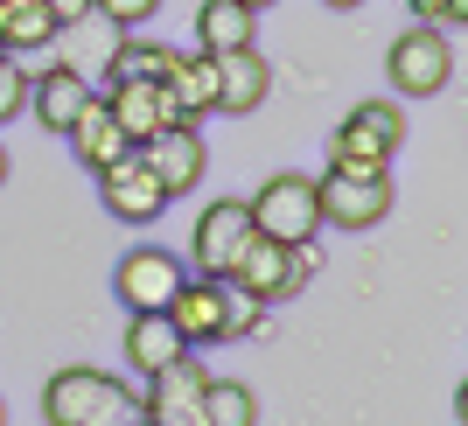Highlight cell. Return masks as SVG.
I'll list each match as a JSON object with an SVG mask.
<instances>
[{
	"instance_id": "cell-35",
	"label": "cell",
	"mask_w": 468,
	"mask_h": 426,
	"mask_svg": "<svg viewBox=\"0 0 468 426\" xmlns=\"http://www.w3.org/2000/svg\"><path fill=\"white\" fill-rule=\"evenodd\" d=\"M0 426H7V406H0Z\"/></svg>"
},
{
	"instance_id": "cell-21",
	"label": "cell",
	"mask_w": 468,
	"mask_h": 426,
	"mask_svg": "<svg viewBox=\"0 0 468 426\" xmlns=\"http://www.w3.org/2000/svg\"><path fill=\"white\" fill-rule=\"evenodd\" d=\"M329 168H356V175H391V147L385 140H371L364 126H335L329 133Z\"/></svg>"
},
{
	"instance_id": "cell-28",
	"label": "cell",
	"mask_w": 468,
	"mask_h": 426,
	"mask_svg": "<svg viewBox=\"0 0 468 426\" xmlns=\"http://www.w3.org/2000/svg\"><path fill=\"white\" fill-rule=\"evenodd\" d=\"M133 420H140V391L119 385V391H112V399H105V406H98L84 426H133Z\"/></svg>"
},
{
	"instance_id": "cell-36",
	"label": "cell",
	"mask_w": 468,
	"mask_h": 426,
	"mask_svg": "<svg viewBox=\"0 0 468 426\" xmlns=\"http://www.w3.org/2000/svg\"><path fill=\"white\" fill-rule=\"evenodd\" d=\"M133 426H154V420H133Z\"/></svg>"
},
{
	"instance_id": "cell-32",
	"label": "cell",
	"mask_w": 468,
	"mask_h": 426,
	"mask_svg": "<svg viewBox=\"0 0 468 426\" xmlns=\"http://www.w3.org/2000/svg\"><path fill=\"white\" fill-rule=\"evenodd\" d=\"M322 7H329V15H350V7H364V0H322Z\"/></svg>"
},
{
	"instance_id": "cell-13",
	"label": "cell",
	"mask_w": 468,
	"mask_h": 426,
	"mask_svg": "<svg viewBox=\"0 0 468 426\" xmlns=\"http://www.w3.org/2000/svg\"><path fill=\"white\" fill-rule=\"evenodd\" d=\"M119 42H126V28H119V21H105V15L91 7V15L63 21L49 49H57V70H78V78H98V70H112Z\"/></svg>"
},
{
	"instance_id": "cell-2",
	"label": "cell",
	"mask_w": 468,
	"mask_h": 426,
	"mask_svg": "<svg viewBox=\"0 0 468 426\" xmlns=\"http://www.w3.org/2000/svg\"><path fill=\"white\" fill-rule=\"evenodd\" d=\"M308 280H314V245H280V238H252L245 259L231 266V287L252 293V301H266V308L293 301Z\"/></svg>"
},
{
	"instance_id": "cell-19",
	"label": "cell",
	"mask_w": 468,
	"mask_h": 426,
	"mask_svg": "<svg viewBox=\"0 0 468 426\" xmlns=\"http://www.w3.org/2000/svg\"><path fill=\"white\" fill-rule=\"evenodd\" d=\"M63 21L42 7V0H0V57H36L57 42Z\"/></svg>"
},
{
	"instance_id": "cell-1",
	"label": "cell",
	"mask_w": 468,
	"mask_h": 426,
	"mask_svg": "<svg viewBox=\"0 0 468 426\" xmlns=\"http://www.w3.org/2000/svg\"><path fill=\"white\" fill-rule=\"evenodd\" d=\"M245 217H252L259 238H280V245H314L322 238V196H314V175H266L252 196H245Z\"/></svg>"
},
{
	"instance_id": "cell-22",
	"label": "cell",
	"mask_w": 468,
	"mask_h": 426,
	"mask_svg": "<svg viewBox=\"0 0 468 426\" xmlns=\"http://www.w3.org/2000/svg\"><path fill=\"white\" fill-rule=\"evenodd\" d=\"M203 426H259V399L245 378H210L203 391Z\"/></svg>"
},
{
	"instance_id": "cell-10",
	"label": "cell",
	"mask_w": 468,
	"mask_h": 426,
	"mask_svg": "<svg viewBox=\"0 0 468 426\" xmlns=\"http://www.w3.org/2000/svg\"><path fill=\"white\" fill-rule=\"evenodd\" d=\"M105 112L119 119V133L133 140H154L161 126H182V112H176V98H168V84H154V78H105Z\"/></svg>"
},
{
	"instance_id": "cell-25",
	"label": "cell",
	"mask_w": 468,
	"mask_h": 426,
	"mask_svg": "<svg viewBox=\"0 0 468 426\" xmlns=\"http://www.w3.org/2000/svg\"><path fill=\"white\" fill-rule=\"evenodd\" d=\"M28 112V70L15 57H0V126H15Z\"/></svg>"
},
{
	"instance_id": "cell-7",
	"label": "cell",
	"mask_w": 468,
	"mask_h": 426,
	"mask_svg": "<svg viewBox=\"0 0 468 426\" xmlns=\"http://www.w3.org/2000/svg\"><path fill=\"white\" fill-rule=\"evenodd\" d=\"M189 280V266H182L176 252H161V245H133V252L119 259L112 272V293L126 301V314H154L176 301V287Z\"/></svg>"
},
{
	"instance_id": "cell-12",
	"label": "cell",
	"mask_w": 468,
	"mask_h": 426,
	"mask_svg": "<svg viewBox=\"0 0 468 426\" xmlns=\"http://www.w3.org/2000/svg\"><path fill=\"white\" fill-rule=\"evenodd\" d=\"M224 308H231V280L189 272V280L176 287V301H168V322L182 329L189 349H203V343H224Z\"/></svg>"
},
{
	"instance_id": "cell-34",
	"label": "cell",
	"mask_w": 468,
	"mask_h": 426,
	"mask_svg": "<svg viewBox=\"0 0 468 426\" xmlns=\"http://www.w3.org/2000/svg\"><path fill=\"white\" fill-rule=\"evenodd\" d=\"M0 189H7V147H0Z\"/></svg>"
},
{
	"instance_id": "cell-30",
	"label": "cell",
	"mask_w": 468,
	"mask_h": 426,
	"mask_svg": "<svg viewBox=\"0 0 468 426\" xmlns=\"http://www.w3.org/2000/svg\"><path fill=\"white\" fill-rule=\"evenodd\" d=\"M42 7H49L57 21H78V15H91V0H42Z\"/></svg>"
},
{
	"instance_id": "cell-20",
	"label": "cell",
	"mask_w": 468,
	"mask_h": 426,
	"mask_svg": "<svg viewBox=\"0 0 468 426\" xmlns=\"http://www.w3.org/2000/svg\"><path fill=\"white\" fill-rule=\"evenodd\" d=\"M168 98H176V112L189 119V126L203 112H217V57H203V49L182 57L176 70H168Z\"/></svg>"
},
{
	"instance_id": "cell-15",
	"label": "cell",
	"mask_w": 468,
	"mask_h": 426,
	"mask_svg": "<svg viewBox=\"0 0 468 426\" xmlns=\"http://www.w3.org/2000/svg\"><path fill=\"white\" fill-rule=\"evenodd\" d=\"M91 78H78V70H36L28 78V112H36V126H49V133H70V119L91 105Z\"/></svg>"
},
{
	"instance_id": "cell-17",
	"label": "cell",
	"mask_w": 468,
	"mask_h": 426,
	"mask_svg": "<svg viewBox=\"0 0 468 426\" xmlns=\"http://www.w3.org/2000/svg\"><path fill=\"white\" fill-rule=\"evenodd\" d=\"M196 49H203V57L259 49V15L238 7V0H203V7H196Z\"/></svg>"
},
{
	"instance_id": "cell-26",
	"label": "cell",
	"mask_w": 468,
	"mask_h": 426,
	"mask_svg": "<svg viewBox=\"0 0 468 426\" xmlns=\"http://www.w3.org/2000/svg\"><path fill=\"white\" fill-rule=\"evenodd\" d=\"M259 322H266V301H252V293L231 287V308H224V343H245V335H259Z\"/></svg>"
},
{
	"instance_id": "cell-6",
	"label": "cell",
	"mask_w": 468,
	"mask_h": 426,
	"mask_svg": "<svg viewBox=\"0 0 468 426\" xmlns=\"http://www.w3.org/2000/svg\"><path fill=\"white\" fill-rule=\"evenodd\" d=\"M98 203H105L112 224H133L140 231V224H154V217L168 210V189L154 182V168H147L140 154H119V161L98 168Z\"/></svg>"
},
{
	"instance_id": "cell-4",
	"label": "cell",
	"mask_w": 468,
	"mask_h": 426,
	"mask_svg": "<svg viewBox=\"0 0 468 426\" xmlns=\"http://www.w3.org/2000/svg\"><path fill=\"white\" fill-rule=\"evenodd\" d=\"M252 217H245V196H217V203H203V217H196V238H189V266L203 272V280H231V266L245 259V245H252Z\"/></svg>"
},
{
	"instance_id": "cell-5",
	"label": "cell",
	"mask_w": 468,
	"mask_h": 426,
	"mask_svg": "<svg viewBox=\"0 0 468 426\" xmlns=\"http://www.w3.org/2000/svg\"><path fill=\"white\" fill-rule=\"evenodd\" d=\"M314 196H322V224H335V231H371L391 217V175L329 168L314 182Z\"/></svg>"
},
{
	"instance_id": "cell-8",
	"label": "cell",
	"mask_w": 468,
	"mask_h": 426,
	"mask_svg": "<svg viewBox=\"0 0 468 426\" xmlns=\"http://www.w3.org/2000/svg\"><path fill=\"white\" fill-rule=\"evenodd\" d=\"M203 391H210V370L196 364V357H176L168 370L147 378V391H140V420H154V426H203Z\"/></svg>"
},
{
	"instance_id": "cell-24",
	"label": "cell",
	"mask_w": 468,
	"mask_h": 426,
	"mask_svg": "<svg viewBox=\"0 0 468 426\" xmlns=\"http://www.w3.org/2000/svg\"><path fill=\"white\" fill-rule=\"evenodd\" d=\"M350 126H364L371 140H385L391 154L406 147V112H399L391 98H364V105H350Z\"/></svg>"
},
{
	"instance_id": "cell-16",
	"label": "cell",
	"mask_w": 468,
	"mask_h": 426,
	"mask_svg": "<svg viewBox=\"0 0 468 426\" xmlns=\"http://www.w3.org/2000/svg\"><path fill=\"white\" fill-rule=\"evenodd\" d=\"M126 364L140 370V378H154V370H168L176 357H189V343H182V329L168 322V308H154V314H126Z\"/></svg>"
},
{
	"instance_id": "cell-11",
	"label": "cell",
	"mask_w": 468,
	"mask_h": 426,
	"mask_svg": "<svg viewBox=\"0 0 468 426\" xmlns=\"http://www.w3.org/2000/svg\"><path fill=\"white\" fill-rule=\"evenodd\" d=\"M112 391H119V378H105V370H91V364L49 370V385H42V426H84Z\"/></svg>"
},
{
	"instance_id": "cell-27",
	"label": "cell",
	"mask_w": 468,
	"mask_h": 426,
	"mask_svg": "<svg viewBox=\"0 0 468 426\" xmlns=\"http://www.w3.org/2000/svg\"><path fill=\"white\" fill-rule=\"evenodd\" d=\"M91 7H98L105 21H119L126 36H133V28H147V21L161 15V0H91Z\"/></svg>"
},
{
	"instance_id": "cell-3",
	"label": "cell",
	"mask_w": 468,
	"mask_h": 426,
	"mask_svg": "<svg viewBox=\"0 0 468 426\" xmlns=\"http://www.w3.org/2000/svg\"><path fill=\"white\" fill-rule=\"evenodd\" d=\"M454 70H462V63H454V42L441 36V28H427V21L406 28V36L385 49V78H391L399 98H441L454 84Z\"/></svg>"
},
{
	"instance_id": "cell-23",
	"label": "cell",
	"mask_w": 468,
	"mask_h": 426,
	"mask_svg": "<svg viewBox=\"0 0 468 426\" xmlns=\"http://www.w3.org/2000/svg\"><path fill=\"white\" fill-rule=\"evenodd\" d=\"M176 63H182V49H168V42H140V36H126L105 78H154V84H168V70H176Z\"/></svg>"
},
{
	"instance_id": "cell-14",
	"label": "cell",
	"mask_w": 468,
	"mask_h": 426,
	"mask_svg": "<svg viewBox=\"0 0 468 426\" xmlns=\"http://www.w3.org/2000/svg\"><path fill=\"white\" fill-rule=\"evenodd\" d=\"M266 91H273V63L259 57V49H231V57H217V112H259L266 105Z\"/></svg>"
},
{
	"instance_id": "cell-29",
	"label": "cell",
	"mask_w": 468,
	"mask_h": 426,
	"mask_svg": "<svg viewBox=\"0 0 468 426\" xmlns=\"http://www.w3.org/2000/svg\"><path fill=\"white\" fill-rule=\"evenodd\" d=\"M468 21V0H441V7H433V28H462Z\"/></svg>"
},
{
	"instance_id": "cell-31",
	"label": "cell",
	"mask_w": 468,
	"mask_h": 426,
	"mask_svg": "<svg viewBox=\"0 0 468 426\" xmlns=\"http://www.w3.org/2000/svg\"><path fill=\"white\" fill-rule=\"evenodd\" d=\"M406 7H412L420 21H427V28H433V7H441V0H406Z\"/></svg>"
},
{
	"instance_id": "cell-18",
	"label": "cell",
	"mask_w": 468,
	"mask_h": 426,
	"mask_svg": "<svg viewBox=\"0 0 468 426\" xmlns=\"http://www.w3.org/2000/svg\"><path fill=\"white\" fill-rule=\"evenodd\" d=\"M63 140H70V154H78V161H84V168H91V175L105 168V161L133 154V140L119 133V119L105 112V98H91V105H84V112L70 119V133H63Z\"/></svg>"
},
{
	"instance_id": "cell-33",
	"label": "cell",
	"mask_w": 468,
	"mask_h": 426,
	"mask_svg": "<svg viewBox=\"0 0 468 426\" xmlns=\"http://www.w3.org/2000/svg\"><path fill=\"white\" fill-rule=\"evenodd\" d=\"M238 7H252V15H266V7H280V0H238Z\"/></svg>"
},
{
	"instance_id": "cell-9",
	"label": "cell",
	"mask_w": 468,
	"mask_h": 426,
	"mask_svg": "<svg viewBox=\"0 0 468 426\" xmlns=\"http://www.w3.org/2000/svg\"><path fill=\"white\" fill-rule=\"evenodd\" d=\"M133 154L154 168V182L168 189V203H176V196H189L196 182L210 175V147H203V133H196L189 119H182V126H161L154 140H140Z\"/></svg>"
}]
</instances>
